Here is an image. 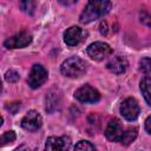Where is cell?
<instances>
[{"mask_svg": "<svg viewBox=\"0 0 151 151\" xmlns=\"http://www.w3.org/2000/svg\"><path fill=\"white\" fill-rule=\"evenodd\" d=\"M111 6L112 4L106 0H91L83 9L79 20L83 24H87L96 19H99L110 12Z\"/></svg>", "mask_w": 151, "mask_h": 151, "instance_id": "obj_1", "label": "cell"}, {"mask_svg": "<svg viewBox=\"0 0 151 151\" xmlns=\"http://www.w3.org/2000/svg\"><path fill=\"white\" fill-rule=\"evenodd\" d=\"M60 71L65 77L79 78L86 71V63L79 57H71L61 64Z\"/></svg>", "mask_w": 151, "mask_h": 151, "instance_id": "obj_2", "label": "cell"}, {"mask_svg": "<svg viewBox=\"0 0 151 151\" xmlns=\"http://www.w3.org/2000/svg\"><path fill=\"white\" fill-rule=\"evenodd\" d=\"M87 54H88V57L91 59L97 60V61H100V60H104L109 55L112 54V48L106 42L96 41V42L91 44L87 47Z\"/></svg>", "mask_w": 151, "mask_h": 151, "instance_id": "obj_3", "label": "cell"}, {"mask_svg": "<svg viewBox=\"0 0 151 151\" xmlns=\"http://www.w3.org/2000/svg\"><path fill=\"white\" fill-rule=\"evenodd\" d=\"M47 79V71L44 66L35 64L32 66L28 78H27V83L32 88H38L40 87Z\"/></svg>", "mask_w": 151, "mask_h": 151, "instance_id": "obj_4", "label": "cell"}, {"mask_svg": "<svg viewBox=\"0 0 151 151\" xmlns=\"http://www.w3.org/2000/svg\"><path fill=\"white\" fill-rule=\"evenodd\" d=\"M76 99L86 104H94L100 99V93L90 85H84L74 92Z\"/></svg>", "mask_w": 151, "mask_h": 151, "instance_id": "obj_5", "label": "cell"}, {"mask_svg": "<svg viewBox=\"0 0 151 151\" xmlns=\"http://www.w3.org/2000/svg\"><path fill=\"white\" fill-rule=\"evenodd\" d=\"M120 113L122 116L129 120V122H132V120H136L139 116V112H140V109H139V105L137 103V100L134 98H126L122 104H120Z\"/></svg>", "mask_w": 151, "mask_h": 151, "instance_id": "obj_6", "label": "cell"}, {"mask_svg": "<svg viewBox=\"0 0 151 151\" xmlns=\"http://www.w3.org/2000/svg\"><path fill=\"white\" fill-rule=\"evenodd\" d=\"M41 123H42L41 116L34 110L28 111L21 119L22 129H25V130H27L29 132H34V131L39 130L40 126H41Z\"/></svg>", "mask_w": 151, "mask_h": 151, "instance_id": "obj_7", "label": "cell"}, {"mask_svg": "<svg viewBox=\"0 0 151 151\" xmlns=\"http://www.w3.org/2000/svg\"><path fill=\"white\" fill-rule=\"evenodd\" d=\"M71 146V139L66 136L50 137L45 144V151H68Z\"/></svg>", "mask_w": 151, "mask_h": 151, "instance_id": "obj_8", "label": "cell"}, {"mask_svg": "<svg viewBox=\"0 0 151 151\" xmlns=\"http://www.w3.org/2000/svg\"><path fill=\"white\" fill-rule=\"evenodd\" d=\"M31 41H32L31 34H28L27 32H19V33L12 35L11 38H8L4 42V45L7 48H22V47L27 46Z\"/></svg>", "mask_w": 151, "mask_h": 151, "instance_id": "obj_9", "label": "cell"}, {"mask_svg": "<svg viewBox=\"0 0 151 151\" xmlns=\"http://www.w3.org/2000/svg\"><path fill=\"white\" fill-rule=\"evenodd\" d=\"M123 133H124V129L122 126V123L117 118H113L107 123V126L105 129V136L109 140L120 142Z\"/></svg>", "mask_w": 151, "mask_h": 151, "instance_id": "obj_10", "label": "cell"}, {"mask_svg": "<svg viewBox=\"0 0 151 151\" xmlns=\"http://www.w3.org/2000/svg\"><path fill=\"white\" fill-rule=\"evenodd\" d=\"M83 29L78 26H71L67 28L64 33V41L68 46H76L78 45L83 39Z\"/></svg>", "mask_w": 151, "mask_h": 151, "instance_id": "obj_11", "label": "cell"}, {"mask_svg": "<svg viewBox=\"0 0 151 151\" xmlns=\"http://www.w3.org/2000/svg\"><path fill=\"white\" fill-rule=\"evenodd\" d=\"M127 60L122 57V55H116L113 58H111L109 60V63L106 64V67L107 70H110L112 73H116V74H122L126 71L127 68Z\"/></svg>", "mask_w": 151, "mask_h": 151, "instance_id": "obj_12", "label": "cell"}, {"mask_svg": "<svg viewBox=\"0 0 151 151\" xmlns=\"http://www.w3.org/2000/svg\"><path fill=\"white\" fill-rule=\"evenodd\" d=\"M140 91L145 101L151 106V77H145L140 81Z\"/></svg>", "mask_w": 151, "mask_h": 151, "instance_id": "obj_13", "label": "cell"}, {"mask_svg": "<svg viewBox=\"0 0 151 151\" xmlns=\"http://www.w3.org/2000/svg\"><path fill=\"white\" fill-rule=\"evenodd\" d=\"M137 134H138L137 127H127L126 130H124L123 137L120 139L122 144L123 145H130L131 143L134 142V139L137 138Z\"/></svg>", "mask_w": 151, "mask_h": 151, "instance_id": "obj_14", "label": "cell"}, {"mask_svg": "<svg viewBox=\"0 0 151 151\" xmlns=\"http://www.w3.org/2000/svg\"><path fill=\"white\" fill-rule=\"evenodd\" d=\"M74 151H96V147L88 140H80L76 144Z\"/></svg>", "mask_w": 151, "mask_h": 151, "instance_id": "obj_15", "label": "cell"}, {"mask_svg": "<svg viewBox=\"0 0 151 151\" xmlns=\"http://www.w3.org/2000/svg\"><path fill=\"white\" fill-rule=\"evenodd\" d=\"M139 70L144 73H151V58H143L139 61Z\"/></svg>", "mask_w": 151, "mask_h": 151, "instance_id": "obj_16", "label": "cell"}, {"mask_svg": "<svg viewBox=\"0 0 151 151\" xmlns=\"http://www.w3.org/2000/svg\"><path fill=\"white\" fill-rule=\"evenodd\" d=\"M19 6L21 7V9L24 12L32 14L33 11H34V8H35V2L34 1H31V0H28V1H21L19 4Z\"/></svg>", "mask_w": 151, "mask_h": 151, "instance_id": "obj_17", "label": "cell"}, {"mask_svg": "<svg viewBox=\"0 0 151 151\" xmlns=\"http://www.w3.org/2000/svg\"><path fill=\"white\" fill-rule=\"evenodd\" d=\"M15 140V132L14 131H7L1 136V145H6L8 143H12Z\"/></svg>", "mask_w": 151, "mask_h": 151, "instance_id": "obj_18", "label": "cell"}, {"mask_svg": "<svg viewBox=\"0 0 151 151\" xmlns=\"http://www.w3.org/2000/svg\"><path fill=\"white\" fill-rule=\"evenodd\" d=\"M5 79H6V81H8V83H17V81L19 80V73L15 72L14 70H9V71L6 72Z\"/></svg>", "mask_w": 151, "mask_h": 151, "instance_id": "obj_19", "label": "cell"}, {"mask_svg": "<svg viewBox=\"0 0 151 151\" xmlns=\"http://www.w3.org/2000/svg\"><path fill=\"white\" fill-rule=\"evenodd\" d=\"M140 21L144 22V24L147 25V26H151V14L145 13V12L140 13Z\"/></svg>", "mask_w": 151, "mask_h": 151, "instance_id": "obj_20", "label": "cell"}, {"mask_svg": "<svg viewBox=\"0 0 151 151\" xmlns=\"http://www.w3.org/2000/svg\"><path fill=\"white\" fill-rule=\"evenodd\" d=\"M145 130L151 134V116H149L145 120Z\"/></svg>", "mask_w": 151, "mask_h": 151, "instance_id": "obj_21", "label": "cell"}, {"mask_svg": "<svg viewBox=\"0 0 151 151\" xmlns=\"http://www.w3.org/2000/svg\"><path fill=\"white\" fill-rule=\"evenodd\" d=\"M14 151H32V149L29 146H27V145H20Z\"/></svg>", "mask_w": 151, "mask_h": 151, "instance_id": "obj_22", "label": "cell"}]
</instances>
